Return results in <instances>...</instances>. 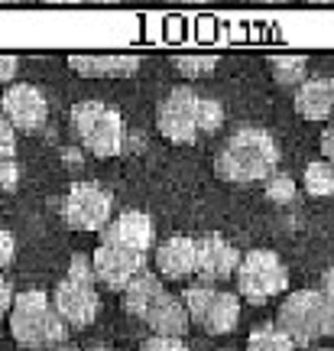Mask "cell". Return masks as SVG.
<instances>
[{
    "label": "cell",
    "instance_id": "obj_28",
    "mask_svg": "<svg viewBox=\"0 0 334 351\" xmlns=\"http://www.w3.org/2000/svg\"><path fill=\"white\" fill-rule=\"evenodd\" d=\"M13 254H16V241H13L10 231H3V228H0V270L13 261Z\"/></svg>",
    "mask_w": 334,
    "mask_h": 351
},
{
    "label": "cell",
    "instance_id": "obj_25",
    "mask_svg": "<svg viewBox=\"0 0 334 351\" xmlns=\"http://www.w3.org/2000/svg\"><path fill=\"white\" fill-rule=\"evenodd\" d=\"M16 153V127L0 114V160H13Z\"/></svg>",
    "mask_w": 334,
    "mask_h": 351
},
{
    "label": "cell",
    "instance_id": "obj_5",
    "mask_svg": "<svg viewBox=\"0 0 334 351\" xmlns=\"http://www.w3.org/2000/svg\"><path fill=\"white\" fill-rule=\"evenodd\" d=\"M289 289V270L272 251H247L237 267V296L247 302H266Z\"/></svg>",
    "mask_w": 334,
    "mask_h": 351
},
{
    "label": "cell",
    "instance_id": "obj_27",
    "mask_svg": "<svg viewBox=\"0 0 334 351\" xmlns=\"http://www.w3.org/2000/svg\"><path fill=\"white\" fill-rule=\"evenodd\" d=\"M20 186V166L13 160H0V192H10Z\"/></svg>",
    "mask_w": 334,
    "mask_h": 351
},
{
    "label": "cell",
    "instance_id": "obj_37",
    "mask_svg": "<svg viewBox=\"0 0 334 351\" xmlns=\"http://www.w3.org/2000/svg\"><path fill=\"white\" fill-rule=\"evenodd\" d=\"M331 82H334V78H331Z\"/></svg>",
    "mask_w": 334,
    "mask_h": 351
},
{
    "label": "cell",
    "instance_id": "obj_34",
    "mask_svg": "<svg viewBox=\"0 0 334 351\" xmlns=\"http://www.w3.org/2000/svg\"><path fill=\"white\" fill-rule=\"evenodd\" d=\"M55 351H75V348H55Z\"/></svg>",
    "mask_w": 334,
    "mask_h": 351
},
{
    "label": "cell",
    "instance_id": "obj_4",
    "mask_svg": "<svg viewBox=\"0 0 334 351\" xmlns=\"http://www.w3.org/2000/svg\"><path fill=\"white\" fill-rule=\"evenodd\" d=\"M72 130L78 134L81 147L101 156V160L124 153V121L111 104L78 101L72 108Z\"/></svg>",
    "mask_w": 334,
    "mask_h": 351
},
{
    "label": "cell",
    "instance_id": "obj_31",
    "mask_svg": "<svg viewBox=\"0 0 334 351\" xmlns=\"http://www.w3.org/2000/svg\"><path fill=\"white\" fill-rule=\"evenodd\" d=\"M322 153H324V160L334 166V124L322 134Z\"/></svg>",
    "mask_w": 334,
    "mask_h": 351
},
{
    "label": "cell",
    "instance_id": "obj_26",
    "mask_svg": "<svg viewBox=\"0 0 334 351\" xmlns=\"http://www.w3.org/2000/svg\"><path fill=\"white\" fill-rule=\"evenodd\" d=\"M140 351H188V345L182 339H166V335H153L140 345Z\"/></svg>",
    "mask_w": 334,
    "mask_h": 351
},
{
    "label": "cell",
    "instance_id": "obj_14",
    "mask_svg": "<svg viewBox=\"0 0 334 351\" xmlns=\"http://www.w3.org/2000/svg\"><path fill=\"white\" fill-rule=\"evenodd\" d=\"M240 254L221 234H201L198 238V276L205 280H227L240 267Z\"/></svg>",
    "mask_w": 334,
    "mask_h": 351
},
{
    "label": "cell",
    "instance_id": "obj_2",
    "mask_svg": "<svg viewBox=\"0 0 334 351\" xmlns=\"http://www.w3.org/2000/svg\"><path fill=\"white\" fill-rule=\"evenodd\" d=\"M10 332L16 345L23 348H52L68 335V326L42 289H26V293H16L13 300Z\"/></svg>",
    "mask_w": 334,
    "mask_h": 351
},
{
    "label": "cell",
    "instance_id": "obj_13",
    "mask_svg": "<svg viewBox=\"0 0 334 351\" xmlns=\"http://www.w3.org/2000/svg\"><path fill=\"white\" fill-rule=\"evenodd\" d=\"M156 267L169 280H185L198 274V238H188V234L166 238L156 251Z\"/></svg>",
    "mask_w": 334,
    "mask_h": 351
},
{
    "label": "cell",
    "instance_id": "obj_29",
    "mask_svg": "<svg viewBox=\"0 0 334 351\" xmlns=\"http://www.w3.org/2000/svg\"><path fill=\"white\" fill-rule=\"evenodd\" d=\"M13 300H16V293H13V283L0 276V319L13 313Z\"/></svg>",
    "mask_w": 334,
    "mask_h": 351
},
{
    "label": "cell",
    "instance_id": "obj_30",
    "mask_svg": "<svg viewBox=\"0 0 334 351\" xmlns=\"http://www.w3.org/2000/svg\"><path fill=\"white\" fill-rule=\"evenodd\" d=\"M16 65H20L16 56H3V52H0V85H3V82H10V78L16 75Z\"/></svg>",
    "mask_w": 334,
    "mask_h": 351
},
{
    "label": "cell",
    "instance_id": "obj_17",
    "mask_svg": "<svg viewBox=\"0 0 334 351\" xmlns=\"http://www.w3.org/2000/svg\"><path fill=\"white\" fill-rule=\"evenodd\" d=\"M296 111L305 121H328L334 114V82L331 78H305L296 91Z\"/></svg>",
    "mask_w": 334,
    "mask_h": 351
},
{
    "label": "cell",
    "instance_id": "obj_33",
    "mask_svg": "<svg viewBox=\"0 0 334 351\" xmlns=\"http://www.w3.org/2000/svg\"><path fill=\"white\" fill-rule=\"evenodd\" d=\"M88 351H111V348H101V345H94V348H88Z\"/></svg>",
    "mask_w": 334,
    "mask_h": 351
},
{
    "label": "cell",
    "instance_id": "obj_19",
    "mask_svg": "<svg viewBox=\"0 0 334 351\" xmlns=\"http://www.w3.org/2000/svg\"><path fill=\"white\" fill-rule=\"evenodd\" d=\"M247 351H296V341L285 335L276 322H263L250 332Z\"/></svg>",
    "mask_w": 334,
    "mask_h": 351
},
{
    "label": "cell",
    "instance_id": "obj_1",
    "mask_svg": "<svg viewBox=\"0 0 334 351\" xmlns=\"http://www.w3.org/2000/svg\"><path fill=\"white\" fill-rule=\"evenodd\" d=\"M279 166V147L270 130L263 127H240L224 140V147L214 156V173L224 182H266Z\"/></svg>",
    "mask_w": 334,
    "mask_h": 351
},
{
    "label": "cell",
    "instance_id": "obj_24",
    "mask_svg": "<svg viewBox=\"0 0 334 351\" xmlns=\"http://www.w3.org/2000/svg\"><path fill=\"white\" fill-rule=\"evenodd\" d=\"M221 124H224V108H221V101L201 98V111H198V127H201V134H214V130H221Z\"/></svg>",
    "mask_w": 334,
    "mask_h": 351
},
{
    "label": "cell",
    "instance_id": "obj_23",
    "mask_svg": "<svg viewBox=\"0 0 334 351\" xmlns=\"http://www.w3.org/2000/svg\"><path fill=\"white\" fill-rule=\"evenodd\" d=\"M263 189H266V199L276 202V205H285V202L296 199V182H292V176H285V173H272L263 182Z\"/></svg>",
    "mask_w": 334,
    "mask_h": 351
},
{
    "label": "cell",
    "instance_id": "obj_35",
    "mask_svg": "<svg viewBox=\"0 0 334 351\" xmlns=\"http://www.w3.org/2000/svg\"><path fill=\"white\" fill-rule=\"evenodd\" d=\"M315 351H334V348H315Z\"/></svg>",
    "mask_w": 334,
    "mask_h": 351
},
{
    "label": "cell",
    "instance_id": "obj_12",
    "mask_svg": "<svg viewBox=\"0 0 334 351\" xmlns=\"http://www.w3.org/2000/svg\"><path fill=\"white\" fill-rule=\"evenodd\" d=\"M153 221L146 212H124L117 215L111 225L101 231V244H111V247H124L133 254H146L153 247Z\"/></svg>",
    "mask_w": 334,
    "mask_h": 351
},
{
    "label": "cell",
    "instance_id": "obj_22",
    "mask_svg": "<svg viewBox=\"0 0 334 351\" xmlns=\"http://www.w3.org/2000/svg\"><path fill=\"white\" fill-rule=\"evenodd\" d=\"M172 65L185 78H205L218 69V56H192V52H185V56H172Z\"/></svg>",
    "mask_w": 334,
    "mask_h": 351
},
{
    "label": "cell",
    "instance_id": "obj_11",
    "mask_svg": "<svg viewBox=\"0 0 334 351\" xmlns=\"http://www.w3.org/2000/svg\"><path fill=\"white\" fill-rule=\"evenodd\" d=\"M91 263H94V276H98L101 283L107 289H120V293L143 274V254L111 247V244H98Z\"/></svg>",
    "mask_w": 334,
    "mask_h": 351
},
{
    "label": "cell",
    "instance_id": "obj_20",
    "mask_svg": "<svg viewBox=\"0 0 334 351\" xmlns=\"http://www.w3.org/2000/svg\"><path fill=\"white\" fill-rule=\"evenodd\" d=\"M302 186L309 195L315 199H328L334 195V166L328 160H315V163L305 166V176H302Z\"/></svg>",
    "mask_w": 334,
    "mask_h": 351
},
{
    "label": "cell",
    "instance_id": "obj_36",
    "mask_svg": "<svg viewBox=\"0 0 334 351\" xmlns=\"http://www.w3.org/2000/svg\"><path fill=\"white\" fill-rule=\"evenodd\" d=\"M221 351H231V348H221Z\"/></svg>",
    "mask_w": 334,
    "mask_h": 351
},
{
    "label": "cell",
    "instance_id": "obj_10",
    "mask_svg": "<svg viewBox=\"0 0 334 351\" xmlns=\"http://www.w3.org/2000/svg\"><path fill=\"white\" fill-rule=\"evenodd\" d=\"M3 117L10 121L13 127H20L26 134H33L39 127L46 124V117H49V104H46V95L39 91L36 85H10L3 91Z\"/></svg>",
    "mask_w": 334,
    "mask_h": 351
},
{
    "label": "cell",
    "instance_id": "obj_15",
    "mask_svg": "<svg viewBox=\"0 0 334 351\" xmlns=\"http://www.w3.org/2000/svg\"><path fill=\"white\" fill-rule=\"evenodd\" d=\"M68 65L81 78H124L140 69V56H91V52H72Z\"/></svg>",
    "mask_w": 334,
    "mask_h": 351
},
{
    "label": "cell",
    "instance_id": "obj_9",
    "mask_svg": "<svg viewBox=\"0 0 334 351\" xmlns=\"http://www.w3.org/2000/svg\"><path fill=\"white\" fill-rule=\"evenodd\" d=\"M52 306H55V313L62 315L65 326H72V328L91 326L98 319V293H94V283L65 276L62 283L55 287Z\"/></svg>",
    "mask_w": 334,
    "mask_h": 351
},
{
    "label": "cell",
    "instance_id": "obj_16",
    "mask_svg": "<svg viewBox=\"0 0 334 351\" xmlns=\"http://www.w3.org/2000/svg\"><path fill=\"white\" fill-rule=\"evenodd\" d=\"M143 322H146L156 335H166V339H182L185 335L188 322H192V315H188L185 302L175 300L172 293H162L159 300L153 302V309L143 315Z\"/></svg>",
    "mask_w": 334,
    "mask_h": 351
},
{
    "label": "cell",
    "instance_id": "obj_18",
    "mask_svg": "<svg viewBox=\"0 0 334 351\" xmlns=\"http://www.w3.org/2000/svg\"><path fill=\"white\" fill-rule=\"evenodd\" d=\"M162 293V283H159V276L156 274H149V270H143V274L136 276L133 283L124 289V309L130 315H136V319H143V315L153 309V302L159 300Z\"/></svg>",
    "mask_w": 334,
    "mask_h": 351
},
{
    "label": "cell",
    "instance_id": "obj_21",
    "mask_svg": "<svg viewBox=\"0 0 334 351\" xmlns=\"http://www.w3.org/2000/svg\"><path fill=\"white\" fill-rule=\"evenodd\" d=\"M305 56H270V72L279 85H302L305 82Z\"/></svg>",
    "mask_w": 334,
    "mask_h": 351
},
{
    "label": "cell",
    "instance_id": "obj_3",
    "mask_svg": "<svg viewBox=\"0 0 334 351\" xmlns=\"http://www.w3.org/2000/svg\"><path fill=\"white\" fill-rule=\"evenodd\" d=\"M276 326L296 345H311L324 335H334V302L322 289H296L279 306Z\"/></svg>",
    "mask_w": 334,
    "mask_h": 351
},
{
    "label": "cell",
    "instance_id": "obj_8",
    "mask_svg": "<svg viewBox=\"0 0 334 351\" xmlns=\"http://www.w3.org/2000/svg\"><path fill=\"white\" fill-rule=\"evenodd\" d=\"M111 195L98 186V182H75L62 202V218L65 225L78 228V231H104L111 225Z\"/></svg>",
    "mask_w": 334,
    "mask_h": 351
},
{
    "label": "cell",
    "instance_id": "obj_7",
    "mask_svg": "<svg viewBox=\"0 0 334 351\" xmlns=\"http://www.w3.org/2000/svg\"><path fill=\"white\" fill-rule=\"evenodd\" d=\"M201 111V95L192 88H172L166 98L159 101L156 111V127L169 143H195L201 134L198 127Z\"/></svg>",
    "mask_w": 334,
    "mask_h": 351
},
{
    "label": "cell",
    "instance_id": "obj_6",
    "mask_svg": "<svg viewBox=\"0 0 334 351\" xmlns=\"http://www.w3.org/2000/svg\"><path fill=\"white\" fill-rule=\"evenodd\" d=\"M182 302H185L192 322H198L211 335H227L240 322L237 293H224V289H211V287H188Z\"/></svg>",
    "mask_w": 334,
    "mask_h": 351
},
{
    "label": "cell",
    "instance_id": "obj_32",
    "mask_svg": "<svg viewBox=\"0 0 334 351\" xmlns=\"http://www.w3.org/2000/svg\"><path fill=\"white\" fill-rule=\"evenodd\" d=\"M322 293H324V296H328V300L334 302V267H331V270H328V274H324V287H322Z\"/></svg>",
    "mask_w": 334,
    "mask_h": 351
}]
</instances>
